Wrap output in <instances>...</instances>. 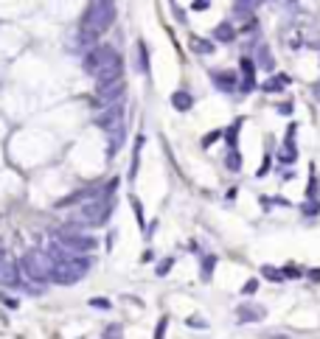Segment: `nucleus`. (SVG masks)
<instances>
[{"instance_id":"f257e3e1","label":"nucleus","mask_w":320,"mask_h":339,"mask_svg":"<svg viewBox=\"0 0 320 339\" xmlns=\"http://www.w3.org/2000/svg\"><path fill=\"white\" fill-rule=\"evenodd\" d=\"M112 23H115V3L112 0H90L82 14V23L79 28L93 37H102L104 31H110Z\"/></svg>"},{"instance_id":"f03ea898","label":"nucleus","mask_w":320,"mask_h":339,"mask_svg":"<svg viewBox=\"0 0 320 339\" xmlns=\"http://www.w3.org/2000/svg\"><path fill=\"white\" fill-rule=\"evenodd\" d=\"M115 188H118V180H112L102 194H96L93 199H87L85 205H82L79 222L85 224V227H102V224H107V219H110V213H112V196L110 194L115 191Z\"/></svg>"},{"instance_id":"7ed1b4c3","label":"nucleus","mask_w":320,"mask_h":339,"mask_svg":"<svg viewBox=\"0 0 320 339\" xmlns=\"http://www.w3.org/2000/svg\"><path fill=\"white\" fill-rule=\"evenodd\" d=\"M17 266H20V272L31 283H51L53 281V258L45 249H28Z\"/></svg>"},{"instance_id":"20e7f679","label":"nucleus","mask_w":320,"mask_h":339,"mask_svg":"<svg viewBox=\"0 0 320 339\" xmlns=\"http://www.w3.org/2000/svg\"><path fill=\"white\" fill-rule=\"evenodd\" d=\"M90 266H93L90 255L59 258V261H53V281L51 283H59V286H73V283H79L82 278L90 272Z\"/></svg>"},{"instance_id":"39448f33","label":"nucleus","mask_w":320,"mask_h":339,"mask_svg":"<svg viewBox=\"0 0 320 339\" xmlns=\"http://www.w3.org/2000/svg\"><path fill=\"white\" fill-rule=\"evenodd\" d=\"M112 56H118L115 45H104V43H96L93 48H87L85 53H82V68H85V73L96 76L98 68L102 65H107Z\"/></svg>"},{"instance_id":"423d86ee","label":"nucleus","mask_w":320,"mask_h":339,"mask_svg":"<svg viewBox=\"0 0 320 339\" xmlns=\"http://www.w3.org/2000/svg\"><path fill=\"white\" fill-rule=\"evenodd\" d=\"M127 96V81L118 79V81H102V84H96V107L93 110H104L107 104H115V101H124Z\"/></svg>"},{"instance_id":"0eeeda50","label":"nucleus","mask_w":320,"mask_h":339,"mask_svg":"<svg viewBox=\"0 0 320 339\" xmlns=\"http://www.w3.org/2000/svg\"><path fill=\"white\" fill-rule=\"evenodd\" d=\"M96 126H102L104 132H110L115 123H121L124 121V101H115V104H107L104 110H98L96 112Z\"/></svg>"},{"instance_id":"6e6552de","label":"nucleus","mask_w":320,"mask_h":339,"mask_svg":"<svg viewBox=\"0 0 320 339\" xmlns=\"http://www.w3.org/2000/svg\"><path fill=\"white\" fill-rule=\"evenodd\" d=\"M239 68H242V81H239V90L242 93H253L256 90V59L253 56H242L239 59Z\"/></svg>"},{"instance_id":"1a4fd4ad","label":"nucleus","mask_w":320,"mask_h":339,"mask_svg":"<svg viewBox=\"0 0 320 339\" xmlns=\"http://www.w3.org/2000/svg\"><path fill=\"white\" fill-rule=\"evenodd\" d=\"M93 79H96V84H102V81H118V79H124V59L121 56H112L107 65L98 68V73L93 76Z\"/></svg>"},{"instance_id":"9d476101","label":"nucleus","mask_w":320,"mask_h":339,"mask_svg":"<svg viewBox=\"0 0 320 339\" xmlns=\"http://www.w3.org/2000/svg\"><path fill=\"white\" fill-rule=\"evenodd\" d=\"M211 81L219 93H233L239 90V79L236 73H228V70H211Z\"/></svg>"},{"instance_id":"9b49d317","label":"nucleus","mask_w":320,"mask_h":339,"mask_svg":"<svg viewBox=\"0 0 320 339\" xmlns=\"http://www.w3.org/2000/svg\"><path fill=\"white\" fill-rule=\"evenodd\" d=\"M107 135V157H115L118 154V149L124 146V138H127V123H115V126L110 129V132H104Z\"/></svg>"},{"instance_id":"f8f14e48","label":"nucleus","mask_w":320,"mask_h":339,"mask_svg":"<svg viewBox=\"0 0 320 339\" xmlns=\"http://www.w3.org/2000/svg\"><path fill=\"white\" fill-rule=\"evenodd\" d=\"M295 135H298V126H289L287 129V138H284V146L281 152H278V160L281 163H292V160H298V146H295Z\"/></svg>"},{"instance_id":"ddd939ff","label":"nucleus","mask_w":320,"mask_h":339,"mask_svg":"<svg viewBox=\"0 0 320 339\" xmlns=\"http://www.w3.org/2000/svg\"><path fill=\"white\" fill-rule=\"evenodd\" d=\"M267 317V311H264V306H239L236 308V320L239 323H262V320Z\"/></svg>"},{"instance_id":"4468645a","label":"nucleus","mask_w":320,"mask_h":339,"mask_svg":"<svg viewBox=\"0 0 320 339\" xmlns=\"http://www.w3.org/2000/svg\"><path fill=\"white\" fill-rule=\"evenodd\" d=\"M135 68L141 76H149V48L144 39H138V45H135Z\"/></svg>"},{"instance_id":"2eb2a0df","label":"nucleus","mask_w":320,"mask_h":339,"mask_svg":"<svg viewBox=\"0 0 320 339\" xmlns=\"http://www.w3.org/2000/svg\"><path fill=\"white\" fill-rule=\"evenodd\" d=\"M171 107H174L177 112H188L194 107V96L188 90H174L171 93Z\"/></svg>"},{"instance_id":"dca6fc26","label":"nucleus","mask_w":320,"mask_h":339,"mask_svg":"<svg viewBox=\"0 0 320 339\" xmlns=\"http://www.w3.org/2000/svg\"><path fill=\"white\" fill-rule=\"evenodd\" d=\"M213 39H216V43H233V39H236V28L230 26V23H219V26L213 28Z\"/></svg>"},{"instance_id":"f3484780","label":"nucleus","mask_w":320,"mask_h":339,"mask_svg":"<svg viewBox=\"0 0 320 339\" xmlns=\"http://www.w3.org/2000/svg\"><path fill=\"white\" fill-rule=\"evenodd\" d=\"M253 59H256V65H258V68H264V70H272V65H275V62H272V53H270V45H258V48H256V56H253Z\"/></svg>"},{"instance_id":"a211bd4d","label":"nucleus","mask_w":320,"mask_h":339,"mask_svg":"<svg viewBox=\"0 0 320 339\" xmlns=\"http://www.w3.org/2000/svg\"><path fill=\"white\" fill-rule=\"evenodd\" d=\"M287 84H289V76H275V79L270 76V79H267L264 84H262V90H264V93H281Z\"/></svg>"},{"instance_id":"6ab92c4d","label":"nucleus","mask_w":320,"mask_h":339,"mask_svg":"<svg viewBox=\"0 0 320 339\" xmlns=\"http://www.w3.org/2000/svg\"><path fill=\"white\" fill-rule=\"evenodd\" d=\"M213 266H216V255H205L203 266H199V275H203V281H211V278H213Z\"/></svg>"},{"instance_id":"aec40b11","label":"nucleus","mask_w":320,"mask_h":339,"mask_svg":"<svg viewBox=\"0 0 320 339\" xmlns=\"http://www.w3.org/2000/svg\"><path fill=\"white\" fill-rule=\"evenodd\" d=\"M225 165H228L230 171H239L242 168V154H239V149H228V154H225Z\"/></svg>"},{"instance_id":"412c9836","label":"nucleus","mask_w":320,"mask_h":339,"mask_svg":"<svg viewBox=\"0 0 320 339\" xmlns=\"http://www.w3.org/2000/svg\"><path fill=\"white\" fill-rule=\"evenodd\" d=\"M225 140H228V149H239V121H236L233 126H228Z\"/></svg>"},{"instance_id":"4be33fe9","label":"nucleus","mask_w":320,"mask_h":339,"mask_svg":"<svg viewBox=\"0 0 320 339\" xmlns=\"http://www.w3.org/2000/svg\"><path fill=\"white\" fill-rule=\"evenodd\" d=\"M262 275L267 278V281H275V283H284L287 278H284V272L272 269V266H262Z\"/></svg>"},{"instance_id":"5701e85b","label":"nucleus","mask_w":320,"mask_h":339,"mask_svg":"<svg viewBox=\"0 0 320 339\" xmlns=\"http://www.w3.org/2000/svg\"><path fill=\"white\" fill-rule=\"evenodd\" d=\"M191 48L199 51V53H213V43H203L199 37H194V39H191Z\"/></svg>"},{"instance_id":"b1692460","label":"nucleus","mask_w":320,"mask_h":339,"mask_svg":"<svg viewBox=\"0 0 320 339\" xmlns=\"http://www.w3.org/2000/svg\"><path fill=\"white\" fill-rule=\"evenodd\" d=\"M301 210H304V216H317V213H320V202L317 199H306V205L301 207Z\"/></svg>"},{"instance_id":"393cba45","label":"nucleus","mask_w":320,"mask_h":339,"mask_svg":"<svg viewBox=\"0 0 320 339\" xmlns=\"http://www.w3.org/2000/svg\"><path fill=\"white\" fill-rule=\"evenodd\" d=\"M104 339H124V328H121V325H107V328H104Z\"/></svg>"},{"instance_id":"a878e982","label":"nucleus","mask_w":320,"mask_h":339,"mask_svg":"<svg viewBox=\"0 0 320 339\" xmlns=\"http://www.w3.org/2000/svg\"><path fill=\"white\" fill-rule=\"evenodd\" d=\"M112 303L107 300V297H90V308H102V311H107Z\"/></svg>"},{"instance_id":"bb28decb","label":"nucleus","mask_w":320,"mask_h":339,"mask_svg":"<svg viewBox=\"0 0 320 339\" xmlns=\"http://www.w3.org/2000/svg\"><path fill=\"white\" fill-rule=\"evenodd\" d=\"M281 272H284V278H301L304 275V269H301V266H292V264H287Z\"/></svg>"},{"instance_id":"cd10ccee","label":"nucleus","mask_w":320,"mask_h":339,"mask_svg":"<svg viewBox=\"0 0 320 339\" xmlns=\"http://www.w3.org/2000/svg\"><path fill=\"white\" fill-rule=\"evenodd\" d=\"M166 328H169V317H160V323L155 328V339H166Z\"/></svg>"},{"instance_id":"c85d7f7f","label":"nucleus","mask_w":320,"mask_h":339,"mask_svg":"<svg viewBox=\"0 0 320 339\" xmlns=\"http://www.w3.org/2000/svg\"><path fill=\"white\" fill-rule=\"evenodd\" d=\"M256 291H258V281H256V278H250V281L242 286V294H256Z\"/></svg>"},{"instance_id":"c756f323","label":"nucleus","mask_w":320,"mask_h":339,"mask_svg":"<svg viewBox=\"0 0 320 339\" xmlns=\"http://www.w3.org/2000/svg\"><path fill=\"white\" fill-rule=\"evenodd\" d=\"M132 210H135V216H138V224L144 227V207H141L138 199H132Z\"/></svg>"},{"instance_id":"7c9ffc66","label":"nucleus","mask_w":320,"mask_h":339,"mask_svg":"<svg viewBox=\"0 0 320 339\" xmlns=\"http://www.w3.org/2000/svg\"><path fill=\"white\" fill-rule=\"evenodd\" d=\"M188 325H191V328H208V320H199V317H191V320H188Z\"/></svg>"},{"instance_id":"2f4dec72","label":"nucleus","mask_w":320,"mask_h":339,"mask_svg":"<svg viewBox=\"0 0 320 339\" xmlns=\"http://www.w3.org/2000/svg\"><path fill=\"white\" fill-rule=\"evenodd\" d=\"M171 264H174V261H171V258H166V261H163V266H157V275H169Z\"/></svg>"},{"instance_id":"473e14b6","label":"nucleus","mask_w":320,"mask_h":339,"mask_svg":"<svg viewBox=\"0 0 320 339\" xmlns=\"http://www.w3.org/2000/svg\"><path fill=\"white\" fill-rule=\"evenodd\" d=\"M208 6H211V0H194V9H199V11L208 9Z\"/></svg>"},{"instance_id":"72a5a7b5","label":"nucleus","mask_w":320,"mask_h":339,"mask_svg":"<svg viewBox=\"0 0 320 339\" xmlns=\"http://www.w3.org/2000/svg\"><path fill=\"white\" fill-rule=\"evenodd\" d=\"M278 112H281V115H289V112H292V107H289V104H281V107H278Z\"/></svg>"},{"instance_id":"f704fd0d","label":"nucleus","mask_w":320,"mask_h":339,"mask_svg":"<svg viewBox=\"0 0 320 339\" xmlns=\"http://www.w3.org/2000/svg\"><path fill=\"white\" fill-rule=\"evenodd\" d=\"M264 339H289L287 334H264Z\"/></svg>"},{"instance_id":"c9c22d12","label":"nucleus","mask_w":320,"mask_h":339,"mask_svg":"<svg viewBox=\"0 0 320 339\" xmlns=\"http://www.w3.org/2000/svg\"><path fill=\"white\" fill-rule=\"evenodd\" d=\"M309 275H312V281H320V269H312Z\"/></svg>"}]
</instances>
